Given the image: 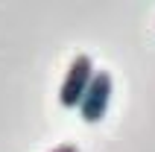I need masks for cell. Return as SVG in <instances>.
<instances>
[{
  "mask_svg": "<svg viewBox=\"0 0 155 152\" xmlns=\"http://www.w3.org/2000/svg\"><path fill=\"white\" fill-rule=\"evenodd\" d=\"M111 73L108 70H94L91 76V82H88L85 94H82V100H79V114L85 123H97V120L105 114L108 108V100H111Z\"/></svg>",
  "mask_w": 155,
  "mask_h": 152,
  "instance_id": "obj_1",
  "label": "cell"
},
{
  "mask_svg": "<svg viewBox=\"0 0 155 152\" xmlns=\"http://www.w3.org/2000/svg\"><path fill=\"white\" fill-rule=\"evenodd\" d=\"M91 76H94V61H91V56L79 53L76 59L70 61L68 73H64V82H61V88H59V102L64 108H76L79 105L88 82H91Z\"/></svg>",
  "mask_w": 155,
  "mask_h": 152,
  "instance_id": "obj_2",
  "label": "cell"
},
{
  "mask_svg": "<svg viewBox=\"0 0 155 152\" xmlns=\"http://www.w3.org/2000/svg\"><path fill=\"white\" fill-rule=\"evenodd\" d=\"M50 152H79L73 144H61V146H56V149H50Z\"/></svg>",
  "mask_w": 155,
  "mask_h": 152,
  "instance_id": "obj_3",
  "label": "cell"
}]
</instances>
